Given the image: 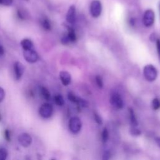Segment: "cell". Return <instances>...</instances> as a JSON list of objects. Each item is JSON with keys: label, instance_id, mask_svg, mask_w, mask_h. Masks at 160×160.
Returning <instances> with one entry per match:
<instances>
[{"label": "cell", "instance_id": "29", "mask_svg": "<svg viewBox=\"0 0 160 160\" xmlns=\"http://www.w3.org/2000/svg\"><path fill=\"white\" fill-rule=\"evenodd\" d=\"M5 54V49L0 44V56H3Z\"/></svg>", "mask_w": 160, "mask_h": 160}, {"label": "cell", "instance_id": "3", "mask_svg": "<svg viewBox=\"0 0 160 160\" xmlns=\"http://www.w3.org/2000/svg\"><path fill=\"white\" fill-rule=\"evenodd\" d=\"M23 56L25 60L30 63H35L39 59L38 54L34 49H24Z\"/></svg>", "mask_w": 160, "mask_h": 160}, {"label": "cell", "instance_id": "26", "mask_svg": "<svg viewBox=\"0 0 160 160\" xmlns=\"http://www.w3.org/2000/svg\"><path fill=\"white\" fill-rule=\"evenodd\" d=\"M5 138L8 142H10L11 141L10 133L8 129H5Z\"/></svg>", "mask_w": 160, "mask_h": 160}, {"label": "cell", "instance_id": "2", "mask_svg": "<svg viewBox=\"0 0 160 160\" xmlns=\"http://www.w3.org/2000/svg\"><path fill=\"white\" fill-rule=\"evenodd\" d=\"M69 129L71 133L73 134H77L78 133L80 130L82 129V123L81 120L76 116L72 117L70 118L69 121Z\"/></svg>", "mask_w": 160, "mask_h": 160}, {"label": "cell", "instance_id": "30", "mask_svg": "<svg viewBox=\"0 0 160 160\" xmlns=\"http://www.w3.org/2000/svg\"><path fill=\"white\" fill-rule=\"evenodd\" d=\"M18 17L20 18V19H23L24 18V15H23V13H21V11H18Z\"/></svg>", "mask_w": 160, "mask_h": 160}, {"label": "cell", "instance_id": "20", "mask_svg": "<svg viewBox=\"0 0 160 160\" xmlns=\"http://www.w3.org/2000/svg\"><path fill=\"white\" fill-rule=\"evenodd\" d=\"M8 155V153L6 149L0 148V160H5Z\"/></svg>", "mask_w": 160, "mask_h": 160}, {"label": "cell", "instance_id": "32", "mask_svg": "<svg viewBox=\"0 0 160 160\" xmlns=\"http://www.w3.org/2000/svg\"><path fill=\"white\" fill-rule=\"evenodd\" d=\"M135 19H133V18H131L130 20H129V23H130V24L131 25V26H133L135 24Z\"/></svg>", "mask_w": 160, "mask_h": 160}, {"label": "cell", "instance_id": "31", "mask_svg": "<svg viewBox=\"0 0 160 160\" xmlns=\"http://www.w3.org/2000/svg\"><path fill=\"white\" fill-rule=\"evenodd\" d=\"M155 141H156V142L158 146L160 148V138H159V137L156 138L155 139Z\"/></svg>", "mask_w": 160, "mask_h": 160}, {"label": "cell", "instance_id": "6", "mask_svg": "<svg viewBox=\"0 0 160 160\" xmlns=\"http://www.w3.org/2000/svg\"><path fill=\"white\" fill-rule=\"evenodd\" d=\"M110 103L112 106L117 109H121L123 108L124 103L121 96L117 93H114L111 95Z\"/></svg>", "mask_w": 160, "mask_h": 160}, {"label": "cell", "instance_id": "17", "mask_svg": "<svg viewBox=\"0 0 160 160\" xmlns=\"http://www.w3.org/2000/svg\"><path fill=\"white\" fill-rule=\"evenodd\" d=\"M54 100H55V103L58 106H63L64 104H65V101H64L63 97L61 95H60V94H58V95H57L55 96Z\"/></svg>", "mask_w": 160, "mask_h": 160}, {"label": "cell", "instance_id": "19", "mask_svg": "<svg viewBox=\"0 0 160 160\" xmlns=\"http://www.w3.org/2000/svg\"><path fill=\"white\" fill-rule=\"evenodd\" d=\"M152 108L154 110H158L160 108V99L156 98H154L151 102Z\"/></svg>", "mask_w": 160, "mask_h": 160}, {"label": "cell", "instance_id": "13", "mask_svg": "<svg viewBox=\"0 0 160 160\" xmlns=\"http://www.w3.org/2000/svg\"><path fill=\"white\" fill-rule=\"evenodd\" d=\"M129 119L130 122L132 126H137L138 125V122L137 120V118L136 117V115L135 114L134 111L131 108H129Z\"/></svg>", "mask_w": 160, "mask_h": 160}, {"label": "cell", "instance_id": "14", "mask_svg": "<svg viewBox=\"0 0 160 160\" xmlns=\"http://www.w3.org/2000/svg\"><path fill=\"white\" fill-rule=\"evenodd\" d=\"M67 36L70 42L74 43L75 41H76L77 40V37H76V33L74 32V30L71 28H68V34H67Z\"/></svg>", "mask_w": 160, "mask_h": 160}, {"label": "cell", "instance_id": "11", "mask_svg": "<svg viewBox=\"0 0 160 160\" xmlns=\"http://www.w3.org/2000/svg\"><path fill=\"white\" fill-rule=\"evenodd\" d=\"M76 20V8L74 5L69 7L66 14V21L69 24H73Z\"/></svg>", "mask_w": 160, "mask_h": 160}, {"label": "cell", "instance_id": "8", "mask_svg": "<svg viewBox=\"0 0 160 160\" xmlns=\"http://www.w3.org/2000/svg\"><path fill=\"white\" fill-rule=\"evenodd\" d=\"M18 139L20 145L24 148L29 147L33 141V139L32 137L28 134V133H21V134L19 135Z\"/></svg>", "mask_w": 160, "mask_h": 160}, {"label": "cell", "instance_id": "25", "mask_svg": "<svg viewBox=\"0 0 160 160\" xmlns=\"http://www.w3.org/2000/svg\"><path fill=\"white\" fill-rule=\"evenodd\" d=\"M94 115H95V119L96 120V122L99 124H102V119L100 117V116L96 112L94 113Z\"/></svg>", "mask_w": 160, "mask_h": 160}, {"label": "cell", "instance_id": "1", "mask_svg": "<svg viewBox=\"0 0 160 160\" xmlns=\"http://www.w3.org/2000/svg\"><path fill=\"white\" fill-rule=\"evenodd\" d=\"M143 74L148 82H153L157 78L158 71L153 65H147L144 67Z\"/></svg>", "mask_w": 160, "mask_h": 160}, {"label": "cell", "instance_id": "28", "mask_svg": "<svg viewBox=\"0 0 160 160\" xmlns=\"http://www.w3.org/2000/svg\"><path fill=\"white\" fill-rule=\"evenodd\" d=\"M13 3V0H2V5L5 6H10Z\"/></svg>", "mask_w": 160, "mask_h": 160}, {"label": "cell", "instance_id": "12", "mask_svg": "<svg viewBox=\"0 0 160 160\" xmlns=\"http://www.w3.org/2000/svg\"><path fill=\"white\" fill-rule=\"evenodd\" d=\"M21 46H22L23 49H34L33 43L30 39H23L21 41Z\"/></svg>", "mask_w": 160, "mask_h": 160}, {"label": "cell", "instance_id": "15", "mask_svg": "<svg viewBox=\"0 0 160 160\" xmlns=\"http://www.w3.org/2000/svg\"><path fill=\"white\" fill-rule=\"evenodd\" d=\"M109 138V132L108 129L106 128H104L103 129L102 133H101V139L103 143H106L108 141Z\"/></svg>", "mask_w": 160, "mask_h": 160}, {"label": "cell", "instance_id": "10", "mask_svg": "<svg viewBox=\"0 0 160 160\" xmlns=\"http://www.w3.org/2000/svg\"><path fill=\"white\" fill-rule=\"evenodd\" d=\"M61 82L64 86H68L71 81V76L69 73L65 71H62L60 73Z\"/></svg>", "mask_w": 160, "mask_h": 160}, {"label": "cell", "instance_id": "24", "mask_svg": "<svg viewBox=\"0 0 160 160\" xmlns=\"http://www.w3.org/2000/svg\"><path fill=\"white\" fill-rule=\"evenodd\" d=\"M5 98V92L3 88L0 87V103H2Z\"/></svg>", "mask_w": 160, "mask_h": 160}, {"label": "cell", "instance_id": "22", "mask_svg": "<svg viewBox=\"0 0 160 160\" xmlns=\"http://www.w3.org/2000/svg\"><path fill=\"white\" fill-rule=\"evenodd\" d=\"M131 133L132 135L139 136L141 135V131L139 129L137 128V126H132L131 128Z\"/></svg>", "mask_w": 160, "mask_h": 160}, {"label": "cell", "instance_id": "9", "mask_svg": "<svg viewBox=\"0 0 160 160\" xmlns=\"http://www.w3.org/2000/svg\"><path fill=\"white\" fill-rule=\"evenodd\" d=\"M15 74L16 80H19L24 73V66L23 64L19 61H16L14 65Z\"/></svg>", "mask_w": 160, "mask_h": 160}, {"label": "cell", "instance_id": "7", "mask_svg": "<svg viewBox=\"0 0 160 160\" xmlns=\"http://www.w3.org/2000/svg\"><path fill=\"white\" fill-rule=\"evenodd\" d=\"M154 13L151 10H148L145 11L143 16V24L146 27H150L154 22Z\"/></svg>", "mask_w": 160, "mask_h": 160}, {"label": "cell", "instance_id": "5", "mask_svg": "<svg viewBox=\"0 0 160 160\" xmlns=\"http://www.w3.org/2000/svg\"><path fill=\"white\" fill-rule=\"evenodd\" d=\"M102 11V5L99 0L92 2L90 6L91 15L94 18H98L100 16Z\"/></svg>", "mask_w": 160, "mask_h": 160}, {"label": "cell", "instance_id": "21", "mask_svg": "<svg viewBox=\"0 0 160 160\" xmlns=\"http://www.w3.org/2000/svg\"><path fill=\"white\" fill-rule=\"evenodd\" d=\"M68 99L73 103H74V104H77L78 103V99H79V98L76 96L73 93L71 92H69L68 93Z\"/></svg>", "mask_w": 160, "mask_h": 160}, {"label": "cell", "instance_id": "34", "mask_svg": "<svg viewBox=\"0 0 160 160\" xmlns=\"http://www.w3.org/2000/svg\"><path fill=\"white\" fill-rule=\"evenodd\" d=\"M0 121H1V116H0Z\"/></svg>", "mask_w": 160, "mask_h": 160}, {"label": "cell", "instance_id": "33", "mask_svg": "<svg viewBox=\"0 0 160 160\" xmlns=\"http://www.w3.org/2000/svg\"><path fill=\"white\" fill-rule=\"evenodd\" d=\"M0 5H2V0H0Z\"/></svg>", "mask_w": 160, "mask_h": 160}, {"label": "cell", "instance_id": "4", "mask_svg": "<svg viewBox=\"0 0 160 160\" xmlns=\"http://www.w3.org/2000/svg\"><path fill=\"white\" fill-rule=\"evenodd\" d=\"M53 112V106L49 103L43 104L39 110L40 116L44 118H49L51 116Z\"/></svg>", "mask_w": 160, "mask_h": 160}, {"label": "cell", "instance_id": "18", "mask_svg": "<svg viewBox=\"0 0 160 160\" xmlns=\"http://www.w3.org/2000/svg\"><path fill=\"white\" fill-rule=\"evenodd\" d=\"M41 24L43 28L46 30V31H49L51 29V23L49 21L48 19L47 18H44L42 21H41Z\"/></svg>", "mask_w": 160, "mask_h": 160}, {"label": "cell", "instance_id": "16", "mask_svg": "<svg viewBox=\"0 0 160 160\" xmlns=\"http://www.w3.org/2000/svg\"><path fill=\"white\" fill-rule=\"evenodd\" d=\"M41 92L43 97L44 99L46 101H49L51 98V93L49 91V90L45 88V87H41Z\"/></svg>", "mask_w": 160, "mask_h": 160}, {"label": "cell", "instance_id": "23", "mask_svg": "<svg viewBox=\"0 0 160 160\" xmlns=\"http://www.w3.org/2000/svg\"><path fill=\"white\" fill-rule=\"evenodd\" d=\"M96 84H97V85L99 88H102L103 87V79L100 76L98 75V76H96Z\"/></svg>", "mask_w": 160, "mask_h": 160}, {"label": "cell", "instance_id": "27", "mask_svg": "<svg viewBox=\"0 0 160 160\" xmlns=\"http://www.w3.org/2000/svg\"><path fill=\"white\" fill-rule=\"evenodd\" d=\"M156 48H157V51L158 53V57L160 60V40L159 39L156 40Z\"/></svg>", "mask_w": 160, "mask_h": 160}]
</instances>
